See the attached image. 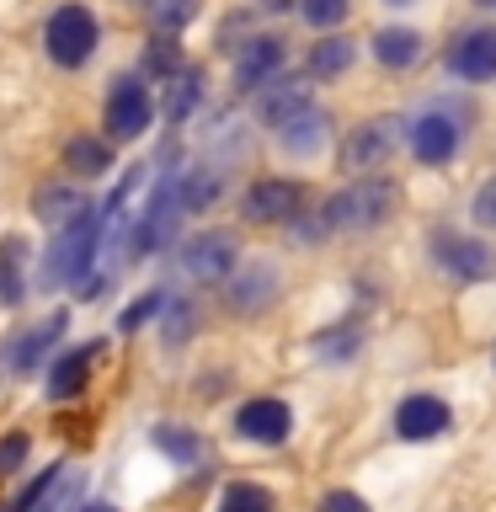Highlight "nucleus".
Listing matches in <instances>:
<instances>
[{
  "label": "nucleus",
  "instance_id": "38",
  "mask_svg": "<svg viewBox=\"0 0 496 512\" xmlns=\"http://www.w3.org/2000/svg\"><path fill=\"white\" fill-rule=\"evenodd\" d=\"M315 512H374V507H368V496H363V491L336 486V491H326V496L315 502Z\"/></svg>",
  "mask_w": 496,
  "mask_h": 512
},
{
  "label": "nucleus",
  "instance_id": "32",
  "mask_svg": "<svg viewBox=\"0 0 496 512\" xmlns=\"http://www.w3.org/2000/svg\"><path fill=\"white\" fill-rule=\"evenodd\" d=\"M166 299H171V288H144V294H139L134 304H123V310H118V331H123V336L144 331L150 320L166 315Z\"/></svg>",
  "mask_w": 496,
  "mask_h": 512
},
{
  "label": "nucleus",
  "instance_id": "34",
  "mask_svg": "<svg viewBox=\"0 0 496 512\" xmlns=\"http://www.w3.org/2000/svg\"><path fill=\"white\" fill-rule=\"evenodd\" d=\"M347 11H352V0H299V16H304V27H315V32H331V27H342V22H347Z\"/></svg>",
  "mask_w": 496,
  "mask_h": 512
},
{
  "label": "nucleus",
  "instance_id": "31",
  "mask_svg": "<svg viewBox=\"0 0 496 512\" xmlns=\"http://www.w3.org/2000/svg\"><path fill=\"white\" fill-rule=\"evenodd\" d=\"M182 70H187L182 43H176L171 32H155V38L144 43V54H139V75L144 80H171V75H182Z\"/></svg>",
  "mask_w": 496,
  "mask_h": 512
},
{
  "label": "nucleus",
  "instance_id": "5",
  "mask_svg": "<svg viewBox=\"0 0 496 512\" xmlns=\"http://www.w3.org/2000/svg\"><path fill=\"white\" fill-rule=\"evenodd\" d=\"M219 299H224V310H230L235 320L267 315L272 304L283 299V267L272 262V256H246V262L230 272V283L219 288Z\"/></svg>",
  "mask_w": 496,
  "mask_h": 512
},
{
  "label": "nucleus",
  "instance_id": "14",
  "mask_svg": "<svg viewBox=\"0 0 496 512\" xmlns=\"http://www.w3.org/2000/svg\"><path fill=\"white\" fill-rule=\"evenodd\" d=\"M70 331V310H54V315H43L38 326H27V331H16L11 342H6V368L11 374H43L48 358H54V347H59V336Z\"/></svg>",
  "mask_w": 496,
  "mask_h": 512
},
{
  "label": "nucleus",
  "instance_id": "1",
  "mask_svg": "<svg viewBox=\"0 0 496 512\" xmlns=\"http://www.w3.org/2000/svg\"><path fill=\"white\" fill-rule=\"evenodd\" d=\"M102 246H107V208L86 203L70 224H59L54 240L43 246V262L32 267V288H38V294H59V288L91 283Z\"/></svg>",
  "mask_w": 496,
  "mask_h": 512
},
{
  "label": "nucleus",
  "instance_id": "17",
  "mask_svg": "<svg viewBox=\"0 0 496 512\" xmlns=\"http://www.w3.org/2000/svg\"><path fill=\"white\" fill-rule=\"evenodd\" d=\"M331 128H336V123H331V112L310 102L304 112H294V118H288L272 139H278V150H283L288 160H315V155L331 144Z\"/></svg>",
  "mask_w": 496,
  "mask_h": 512
},
{
  "label": "nucleus",
  "instance_id": "42",
  "mask_svg": "<svg viewBox=\"0 0 496 512\" xmlns=\"http://www.w3.org/2000/svg\"><path fill=\"white\" fill-rule=\"evenodd\" d=\"M475 6H480V11H496V0H475Z\"/></svg>",
  "mask_w": 496,
  "mask_h": 512
},
{
  "label": "nucleus",
  "instance_id": "15",
  "mask_svg": "<svg viewBox=\"0 0 496 512\" xmlns=\"http://www.w3.org/2000/svg\"><path fill=\"white\" fill-rule=\"evenodd\" d=\"M283 59H288V43L278 38V32H251V38L240 43V54H235V91L256 96L267 80L283 75Z\"/></svg>",
  "mask_w": 496,
  "mask_h": 512
},
{
  "label": "nucleus",
  "instance_id": "28",
  "mask_svg": "<svg viewBox=\"0 0 496 512\" xmlns=\"http://www.w3.org/2000/svg\"><path fill=\"white\" fill-rule=\"evenodd\" d=\"M214 512H278V491L262 486V480H224Z\"/></svg>",
  "mask_w": 496,
  "mask_h": 512
},
{
  "label": "nucleus",
  "instance_id": "44",
  "mask_svg": "<svg viewBox=\"0 0 496 512\" xmlns=\"http://www.w3.org/2000/svg\"><path fill=\"white\" fill-rule=\"evenodd\" d=\"M491 368H496V347H491Z\"/></svg>",
  "mask_w": 496,
  "mask_h": 512
},
{
  "label": "nucleus",
  "instance_id": "7",
  "mask_svg": "<svg viewBox=\"0 0 496 512\" xmlns=\"http://www.w3.org/2000/svg\"><path fill=\"white\" fill-rule=\"evenodd\" d=\"M304 182L294 176H256V182L240 192V219L246 224H262V230H288L299 214H304Z\"/></svg>",
  "mask_w": 496,
  "mask_h": 512
},
{
  "label": "nucleus",
  "instance_id": "22",
  "mask_svg": "<svg viewBox=\"0 0 496 512\" xmlns=\"http://www.w3.org/2000/svg\"><path fill=\"white\" fill-rule=\"evenodd\" d=\"M150 448L160 459H171L176 470H192V464H203V454H208L203 432L187 427V422H150Z\"/></svg>",
  "mask_w": 496,
  "mask_h": 512
},
{
  "label": "nucleus",
  "instance_id": "20",
  "mask_svg": "<svg viewBox=\"0 0 496 512\" xmlns=\"http://www.w3.org/2000/svg\"><path fill=\"white\" fill-rule=\"evenodd\" d=\"M112 160H118V144L107 134H75V139H64V150H59V166H64V176H75V182H102L112 171Z\"/></svg>",
  "mask_w": 496,
  "mask_h": 512
},
{
  "label": "nucleus",
  "instance_id": "4",
  "mask_svg": "<svg viewBox=\"0 0 496 512\" xmlns=\"http://www.w3.org/2000/svg\"><path fill=\"white\" fill-rule=\"evenodd\" d=\"M240 262H246V251H240V235L230 224H208V230L187 235L182 246H176V267H182L198 288H224Z\"/></svg>",
  "mask_w": 496,
  "mask_h": 512
},
{
  "label": "nucleus",
  "instance_id": "6",
  "mask_svg": "<svg viewBox=\"0 0 496 512\" xmlns=\"http://www.w3.org/2000/svg\"><path fill=\"white\" fill-rule=\"evenodd\" d=\"M155 96L150 86H144V75H118L107 86V102H102V134L112 144H134L150 134V123H155Z\"/></svg>",
  "mask_w": 496,
  "mask_h": 512
},
{
  "label": "nucleus",
  "instance_id": "18",
  "mask_svg": "<svg viewBox=\"0 0 496 512\" xmlns=\"http://www.w3.org/2000/svg\"><path fill=\"white\" fill-rule=\"evenodd\" d=\"M32 294V240L0 235V310H22Z\"/></svg>",
  "mask_w": 496,
  "mask_h": 512
},
{
  "label": "nucleus",
  "instance_id": "19",
  "mask_svg": "<svg viewBox=\"0 0 496 512\" xmlns=\"http://www.w3.org/2000/svg\"><path fill=\"white\" fill-rule=\"evenodd\" d=\"M304 107H310V80L304 75H278V80H267V86L256 91V123L272 128V134Z\"/></svg>",
  "mask_w": 496,
  "mask_h": 512
},
{
  "label": "nucleus",
  "instance_id": "33",
  "mask_svg": "<svg viewBox=\"0 0 496 512\" xmlns=\"http://www.w3.org/2000/svg\"><path fill=\"white\" fill-rule=\"evenodd\" d=\"M198 11H203V0H155L150 22H155V32H171V38H176V32H182Z\"/></svg>",
  "mask_w": 496,
  "mask_h": 512
},
{
  "label": "nucleus",
  "instance_id": "27",
  "mask_svg": "<svg viewBox=\"0 0 496 512\" xmlns=\"http://www.w3.org/2000/svg\"><path fill=\"white\" fill-rule=\"evenodd\" d=\"M352 59H358V43L342 38V32H326L315 48H310V59H304V70H310L315 80H342L352 70Z\"/></svg>",
  "mask_w": 496,
  "mask_h": 512
},
{
  "label": "nucleus",
  "instance_id": "41",
  "mask_svg": "<svg viewBox=\"0 0 496 512\" xmlns=\"http://www.w3.org/2000/svg\"><path fill=\"white\" fill-rule=\"evenodd\" d=\"M379 6H390V11H406V6H416V0H379Z\"/></svg>",
  "mask_w": 496,
  "mask_h": 512
},
{
  "label": "nucleus",
  "instance_id": "16",
  "mask_svg": "<svg viewBox=\"0 0 496 512\" xmlns=\"http://www.w3.org/2000/svg\"><path fill=\"white\" fill-rule=\"evenodd\" d=\"M443 70L454 80H496V27H464L454 43L443 48Z\"/></svg>",
  "mask_w": 496,
  "mask_h": 512
},
{
  "label": "nucleus",
  "instance_id": "39",
  "mask_svg": "<svg viewBox=\"0 0 496 512\" xmlns=\"http://www.w3.org/2000/svg\"><path fill=\"white\" fill-rule=\"evenodd\" d=\"M299 0H262V11H272V16H283V11H294Z\"/></svg>",
  "mask_w": 496,
  "mask_h": 512
},
{
  "label": "nucleus",
  "instance_id": "21",
  "mask_svg": "<svg viewBox=\"0 0 496 512\" xmlns=\"http://www.w3.org/2000/svg\"><path fill=\"white\" fill-rule=\"evenodd\" d=\"M86 182H75V176H54V182H43L32 192V219L48 224V230H59V224H70L80 208H86Z\"/></svg>",
  "mask_w": 496,
  "mask_h": 512
},
{
  "label": "nucleus",
  "instance_id": "13",
  "mask_svg": "<svg viewBox=\"0 0 496 512\" xmlns=\"http://www.w3.org/2000/svg\"><path fill=\"white\" fill-rule=\"evenodd\" d=\"M390 427H395L400 443H432V438H443V432L454 427V406H448L443 395H432V390H411V395L395 400Z\"/></svg>",
  "mask_w": 496,
  "mask_h": 512
},
{
  "label": "nucleus",
  "instance_id": "40",
  "mask_svg": "<svg viewBox=\"0 0 496 512\" xmlns=\"http://www.w3.org/2000/svg\"><path fill=\"white\" fill-rule=\"evenodd\" d=\"M80 512H118L112 502H80Z\"/></svg>",
  "mask_w": 496,
  "mask_h": 512
},
{
  "label": "nucleus",
  "instance_id": "37",
  "mask_svg": "<svg viewBox=\"0 0 496 512\" xmlns=\"http://www.w3.org/2000/svg\"><path fill=\"white\" fill-rule=\"evenodd\" d=\"M470 219H475V230L496 235V176H486V182L475 187V198H470Z\"/></svg>",
  "mask_w": 496,
  "mask_h": 512
},
{
  "label": "nucleus",
  "instance_id": "9",
  "mask_svg": "<svg viewBox=\"0 0 496 512\" xmlns=\"http://www.w3.org/2000/svg\"><path fill=\"white\" fill-rule=\"evenodd\" d=\"M230 432L251 448H283L288 438H294V406H288L283 395H251V400L235 406Z\"/></svg>",
  "mask_w": 496,
  "mask_h": 512
},
{
  "label": "nucleus",
  "instance_id": "43",
  "mask_svg": "<svg viewBox=\"0 0 496 512\" xmlns=\"http://www.w3.org/2000/svg\"><path fill=\"white\" fill-rule=\"evenodd\" d=\"M134 6H144V11H150V6H155V0H134Z\"/></svg>",
  "mask_w": 496,
  "mask_h": 512
},
{
  "label": "nucleus",
  "instance_id": "26",
  "mask_svg": "<svg viewBox=\"0 0 496 512\" xmlns=\"http://www.w3.org/2000/svg\"><path fill=\"white\" fill-rule=\"evenodd\" d=\"M198 107H203V70H198V64H187L182 75L166 80V102H160V112H166L171 128H182Z\"/></svg>",
  "mask_w": 496,
  "mask_h": 512
},
{
  "label": "nucleus",
  "instance_id": "36",
  "mask_svg": "<svg viewBox=\"0 0 496 512\" xmlns=\"http://www.w3.org/2000/svg\"><path fill=\"white\" fill-rule=\"evenodd\" d=\"M80 502H86V475L70 470V475L59 480V491L48 496V502H43L38 512H80Z\"/></svg>",
  "mask_w": 496,
  "mask_h": 512
},
{
  "label": "nucleus",
  "instance_id": "8",
  "mask_svg": "<svg viewBox=\"0 0 496 512\" xmlns=\"http://www.w3.org/2000/svg\"><path fill=\"white\" fill-rule=\"evenodd\" d=\"M427 256H432V267H438L448 283H486L496 272V251L486 246V240L443 230V224L427 235Z\"/></svg>",
  "mask_w": 496,
  "mask_h": 512
},
{
  "label": "nucleus",
  "instance_id": "12",
  "mask_svg": "<svg viewBox=\"0 0 496 512\" xmlns=\"http://www.w3.org/2000/svg\"><path fill=\"white\" fill-rule=\"evenodd\" d=\"M400 139H406V118H395V112L358 123V128H352V134L342 139V171H352V176L379 171L384 160L395 155V144H400Z\"/></svg>",
  "mask_w": 496,
  "mask_h": 512
},
{
  "label": "nucleus",
  "instance_id": "2",
  "mask_svg": "<svg viewBox=\"0 0 496 512\" xmlns=\"http://www.w3.org/2000/svg\"><path fill=\"white\" fill-rule=\"evenodd\" d=\"M400 203H406V192H400L395 176L368 171V176H352L347 187H336L331 198L320 203V214H326L331 235H374L400 214Z\"/></svg>",
  "mask_w": 496,
  "mask_h": 512
},
{
  "label": "nucleus",
  "instance_id": "35",
  "mask_svg": "<svg viewBox=\"0 0 496 512\" xmlns=\"http://www.w3.org/2000/svg\"><path fill=\"white\" fill-rule=\"evenodd\" d=\"M27 459H32V432H22V427L6 432V438H0V480L22 475Z\"/></svg>",
  "mask_w": 496,
  "mask_h": 512
},
{
  "label": "nucleus",
  "instance_id": "29",
  "mask_svg": "<svg viewBox=\"0 0 496 512\" xmlns=\"http://www.w3.org/2000/svg\"><path fill=\"white\" fill-rule=\"evenodd\" d=\"M64 475H70V470H64L59 459H54V464H43L38 475H27L22 486H16V491L6 496V502H0V512H38V507L48 502V496L59 491V480H64Z\"/></svg>",
  "mask_w": 496,
  "mask_h": 512
},
{
  "label": "nucleus",
  "instance_id": "11",
  "mask_svg": "<svg viewBox=\"0 0 496 512\" xmlns=\"http://www.w3.org/2000/svg\"><path fill=\"white\" fill-rule=\"evenodd\" d=\"M102 352H107L102 336L54 352V358H48V368H43V400H54V406H70V400H80V395H86V384H91V374H96V363H102Z\"/></svg>",
  "mask_w": 496,
  "mask_h": 512
},
{
  "label": "nucleus",
  "instance_id": "3",
  "mask_svg": "<svg viewBox=\"0 0 496 512\" xmlns=\"http://www.w3.org/2000/svg\"><path fill=\"white\" fill-rule=\"evenodd\" d=\"M96 43H102V22H96L91 6L80 0H64V6L48 11L43 22V54L59 64V70H86L96 59Z\"/></svg>",
  "mask_w": 496,
  "mask_h": 512
},
{
  "label": "nucleus",
  "instance_id": "10",
  "mask_svg": "<svg viewBox=\"0 0 496 512\" xmlns=\"http://www.w3.org/2000/svg\"><path fill=\"white\" fill-rule=\"evenodd\" d=\"M406 144H411L416 166H454L464 150V123L443 107H427L406 123Z\"/></svg>",
  "mask_w": 496,
  "mask_h": 512
},
{
  "label": "nucleus",
  "instance_id": "30",
  "mask_svg": "<svg viewBox=\"0 0 496 512\" xmlns=\"http://www.w3.org/2000/svg\"><path fill=\"white\" fill-rule=\"evenodd\" d=\"M310 347H315L320 363H352L363 352V326H358V320H336V326L315 331Z\"/></svg>",
  "mask_w": 496,
  "mask_h": 512
},
{
  "label": "nucleus",
  "instance_id": "23",
  "mask_svg": "<svg viewBox=\"0 0 496 512\" xmlns=\"http://www.w3.org/2000/svg\"><path fill=\"white\" fill-rule=\"evenodd\" d=\"M224 198V171L219 166H187L176 171V203H182V214H214V203Z\"/></svg>",
  "mask_w": 496,
  "mask_h": 512
},
{
  "label": "nucleus",
  "instance_id": "24",
  "mask_svg": "<svg viewBox=\"0 0 496 512\" xmlns=\"http://www.w3.org/2000/svg\"><path fill=\"white\" fill-rule=\"evenodd\" d=\"M368 48H374V59L384 64V70H411V64L427 54V38L416 27H379Z\"/></svg>",
  "mask_w": 496,
  "mask_h": 512
},
{
  "label": "nucleus",
  "instance_id": "25",
  "mask_svg": "<svg viewBox=\"0 0 496 512\" xmlns=\"http://www.w3.org/2000/svg\"><path fill=\"white\" fill-rule=\"evenodd\" d=\"M198 326H203L198 299L171 294V299H166V315H160V347H166V352H182L192 336H198Z\"/></svg>",
  "mask_w": 496,
  "mask_h": 512
}]
</instances>
